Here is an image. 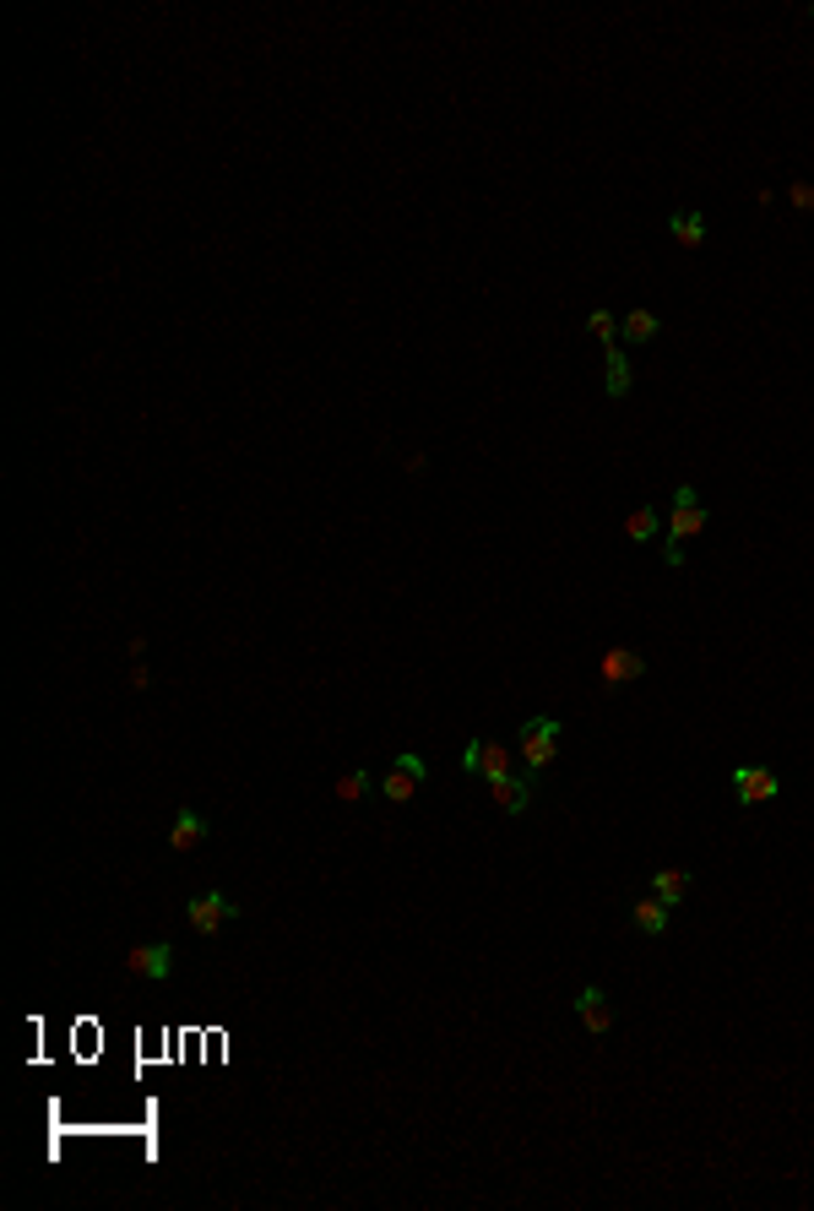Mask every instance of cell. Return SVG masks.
<instances>
[{"mask_svg":"<svg viewBox=\"0 0 814 1211\" xmlns=\"http://www.w3.org/2000/svg\"><path fill=\"white\" fill-rule=\"evenodd\" d=\"M706 533V506L695 495V484H679L674 489V510H668V544H663V566L685 571V544Z\"/></svg>","mask_w":814,"mask_h":1211,"instance_id":"cell-1","label":"cell"},{"mask_svg":"<svg viewBox=\"0 0 814 1211\" xmlns=\"http://www.w3.org/2000/svg\"><path fill=\"white\" fill-rule=\"evenodd\" d=\"M787 201H793L799 212H814V186H804V180H793V191H787Z\"/></svg>","mask_w":814,"mask_h":1211,"instance_id":"cell-20","label":"cell"},{"mask_svg":"<svg viewBox=\"0 0 814 1211\" xmlns=\"http://www.w3.org/2000/svg\"><path fill=\"white\" fill-rule=\"evenodd\" d=\"M240 918V907H234V896L229 892H201L186 902V924L201 935V940H212V935H223V924H234Z\"/></svg>","mask_w":814,"mask_h":1211,"instance_id":"cell-3","label":"cell"},{"mask_svg":"<svg viewBox=\"0 0 814 1211\" xmlns=\"http://www.w3.org/2000/svg\"><path fill=\"white\" fill-rule=\"evenodd\" d=\"M689 886H695L689 870H652V896H663L668 907H679V902L689 896Z\"/></svg>","mask_w":814,"mask_h":1211,"instance_id":"cell-16","label":"cell"},{"mask_svg":"<svg viewBox=\"0 0 814 1211\" xmlns=\"http://www.w3.org/2000/svg\"><path fill=\"white\" fill-rule=\"evenodd\" d=\"M120 961H126L130 978H152V983H169V978H175V946H169V940H141V946H130Z\"/></svg>","mask_w":814,"mask_h":1211,"instance_id":"cell-5","label":"cell"},{"mask_svg":"<svg viewBox=\"0 0 814 1211\" xmlns=\"http://www.w3.org/2000/svg\"><path fill=\"white\" fill-rule=\"evenodd\" d=\"M586 331H592V337H598V343H603V348H614V343H620V316H614V310H603V305H598V310H592V316H586Z\"/></svg>","mask_w":814,"mask_h":1211,"instance_id":"cell-19","label":"cell"},{"mask_svg":"<svg viewBox=\"0 0 814 1211\" xmlns=\"http://www.w3.org/2000/svg\"><path fill=\"white\" fill-rule=\"evenodd\" d=\"M424 777H430V766H424V756H413V750H402L397 761H391V771L380 777V799L385 804H408L419 788H424Z\"/></svg>","mask_w":814,"mask_h":1211,"instance_id":"cell-4","label":"cell"},{"mask_svg":"<svg viewBox=\"0 0 814 1211\" xmlns=\"http://www.w3.org/2000/svg\"><path fill=\"white\" fill-rule=\"evenodd\" d=\"M657 331H663L657 310H641V305H635V310H630V316L620 320V343H625V348H641V343H652Z\"/></svg>","mask_w":814,"mask_h":1211,"instance_id":"cell-14","label":"cell"},{"mask_svg":"<svg viewBox=\"0 0 814 1211\" xmlns=\"http://www.w3.org/2000/svg\"><path fill=\"white\" fill-rule=\"evenodd\" d=\"M462 771L467 777H484V782H495L510 771V750H505L500 739H467V750H462Z\"/></svg>","mask_w":814,"mask_h":1211,"instance_id":"cell-8","label":"cell"},{"mask_svg":"<svg viewBox=\"0 0 814 1211\" xmlns=\"http://www.w3.org/2000/svg\"><path fill=\"white\" fill-rule=\"evenodd\" d=\"M657 527H663V516H657L652 506H635V510L625 516V538H630V544H646V538H657Z\"/></svg>","mask_w":814,"mask_h":1211,"instance_id":"cell-17","label":"cell"},{"mask_svg":"<svg viewBox=\"0 0 814 1211\" xmlns=\"http://www.w3.org/2000/svg\"><path fill=\"white\" fill-rule=\"evenodd\" d=\"M575 1021H581L592 1038H609V1032H614V1005H609V994H603L598 983L575 989Z\"/></svg>","mask_w":814,"mask_h":1211,"instance_id":"cell-9","label":"cell"},{"mask_svg":"<svg viewBox=\"0 0 814 1211\" xmlns=\"http://www.w3.org/2000/svg\"><path fill=\"white\" fill-rule=\"evenodd\" d=\"M376 793V777L359 766V771H348L342 782H337V804H359V799H370Z\"/></svg>","mask_w":814,"mask_h":1211,"instance_id":"cell-18","label":"cell"},{"mask_svg":"<svg viewBox=\"0 0 814 1211\" xmlns=\"http://www.w3.org/2000/svg\"><path fill=\"white\" fill-rule=\"evenodd\" d=\"M668 913H674V907H668V902H663V896H641V902H635V913H630V918H635V929H641V935H646V940H657V935H663V929H668Z\"/></svg>","mask_w":814,"mask_h":1211,"instance_id":"cell-13","label":"cell"},{"mask_svg":"<svg viewBox=\"0 0 814 1211\" xmlns=\"http://www.w3.org/2000/svg\"><path fill=\"white\" fill-rule=\"evenodd\" d=\"M733 799L750 810V804H771L776 793H782V777L771 771V766H733Z\"/></svg>","mask_w":814,"mask_h":1211,"instance_id":"cell-6","label":"cell"},{"mask_svg":"<svg viewBox=\"0 0 814 1211\" xmlns=\"http://www.w3.org/2000/svg\"><path fill=\"white\" fill-rule=\"evenodd\" d=\"M646 674V657L635 652V646H609L603 657H598V680H603V691H625Z\"/></svg>","mask_w":814,"mask_h":1211,"instance_id":"cell-7","label":"cell"},{"mask_svg":"<svg viewBox=\"0 0 814 1211\" xmlns=\"http://www.w3.org/2000/svg\"><path fill=\"white\" fill-rule=\"evenodd\" d=\"M668 234H674L685 251H700V245H706V218H700L695 207H679V212L668 218Z\"/></svg>","mask_w":814,"mask_h":1211,"instance_id":"cell-15","label":"cell"},{"mask_svg":"<svg viewBox=\"0 0 814 1211\" xmlns=\"http://www.w3.org/2000/svg\"><path fill=\"white\" fill-rule=\"evenodd\" d=\"M560 717H527L521 723V739H516V756H521V766H527V782H538L549 766H554V756H560Z\"/></svg>","mask_w":814,"mask_h":1211,"instance_id":"cell-2","label":"cell"},{"mask_svg":"<svg viewBox=\"0 0 814 1211\" xmlns=\"http://www.w3.org/2000/svg\"><path fill=\"white\" fill-rule=\"evenodd\" d=\"M489 799L500 804L505 815H521V810L532 804V782H527V777H510V771H505V777H495V782H489Z\"/></svg>","mask_w":814,"mask_h":1211,"instance_id":"cell-11","label":"cell"},{"mask_svg":"<svg viewBox=\"0 0 814 1211\" xmlns=\"http://www.w3.org/2000/svg\"><path fill=\"white\" fill-rule=\"evenodd\" d=\"M603 365H609V397H614V402H625V397H630V386H635V370H630L625 343H614V348H603Z\"/></svg>","mask_w":814,"mask_h":1211,"instance_id":"cell-12","label":"cell"},{"mask_svg":"<svg viewBox=\"0 0 814 1211\" xmlns=\"http://www.w3.org/2000/svg\"><path fill=\"white\" fill-rule=\"evenodd\" d=\"M207 815H201V810H180V815H175V826H169V847H175V853H195V847H201V842H207Z\"/></svg>","mask_w":814,"mask_h":1211,"instance_id":"cell-10","label":"cell"}]
</instances>
